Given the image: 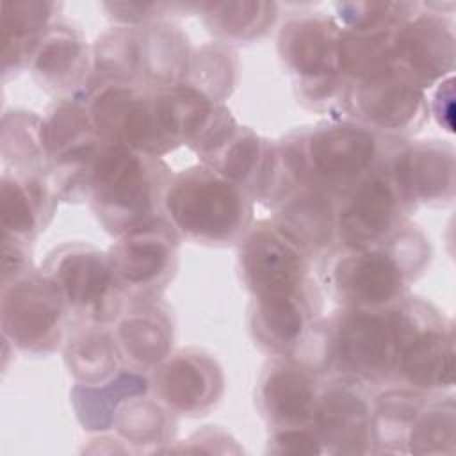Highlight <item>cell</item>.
Instances as JSON below:
<instances>
[{
  "mask_svg": "<svg viewBox=\"0 0 456 456\" xmlns=\"http://www.w3.org/2000/svg\"><path fill=\"white\" fill-rule=\"evenodd\" d=\"M141 84L148 87H167L185 82L192 46L187 34L167 20L137 27Z\"/></svg>",
  "mask_w": 456,
  "mask_h": 456,
  "instance_id": "obj_26",
  "label": "cell"
},
{
  "mask_svg": "<svg viewBox=\"0 0 456 456\" xmlns=\"http://www.w3.org/2000/svg\"><path fill=\"white\" fill-rule=\"evenodd\" d=\"M112 330L125 365L141 372H151L173 351L175 322L160 297L128 301Z\"/></svg>",
  "mask_w": 456,
  "mask_h": 456,
  "instance_id": "obj_21",
  "label": "cell"
},
{
  "mask_svg": "<svg viewBox=\"0 0 456 456\" xmlns=\"http://www.w3.org/2000/svg\"><path fill=\"white\" fill-rule=\"evenodd\" d=\"M61 4L43 0L2 2V77L4 80L30 66L32 55L48 28L57 21Z\"/></svg>",
  "mask_w": 456,
  "mask_h": 456,
  "instance_id": "obj_25",
  "label": "cell"
},
{
  "mask_svg": "<svg viewBox=\"0 0 456 456\" xmlns=\"http://www.w3.org/2000/svg\"><path fill=\"white\" fill-rule=\"evenodd\" d=\"M2 159L5 169L30 175H48L43 142V118L28 110H9L2 118ZM48 178V176H46Z\"/></svg>",
  "mask_w": 456,
  "mask_h": 456,
  "instance_id": "obj_32",
  "label": "cell"
},
{
  "mask_svg": "<svg viewBox=\"0 0 456 456\" xmlns=\"http://www.w3.org/2000/svg\"><path fill=\"white\" fill-rule=\"evenodd\" d=\"M150 390V376L125 365L103 383H75L69 397L80 426L86 431L103 433L114 428L118 410L123 403L146 395Z\"/></svg>",
  "mask_w": 456,
  "mask_h": 456,
  "instance_id": "obj_28",
  "label": "cell"
},
{
  "mask_svg": "<svg viewBox=\"0 0 456 456\" xmlns=\"http://www.w3.org/2000/svg\"><path fill=\"white\" fill-rule=\"evenodd\" d=\"M239 271L251 296L255 344L273 356H289L322 310L314 260L273 219H260L239 242Z\"/></svg>",
  "mask_w": 456,
  "mask_h": 456,
  "instance_id": "obj_1",
  "label": "cell"
},
{
  "mask_svg": "<svg viewBox=\"0 0 456 456\" xmlns=\"http://www.w3.org/2000/svg\"><path fill=\"white\" fill-rule=\"evenodd\" d=\"M100 139L84 98L77 93L57 98L43 118V142L48 164L62 153Z\"/></svg>",
  "mask_w": 456,
  "mask_h": 456,
  "instance_id": "obj_34",
  "label": "cell"
},
{
  "mask_svg": "<svg viewBox=\"0 0 456 456\" xmlns=\"http://www.w3.org/2000/svg\"><path fill=\"white\" fill-rule=\"evenodd\" d=\"M433 94L428 98L429 118H433L440 128L454 132V78L452 75L433 86Z\"/></svg>",
  "mask_w": 456,
  "mask_h": 456,
  "instance_id": "obj_43",
  "label": "cell"
},
{
  "mask_svg": "<svg viewBox=\"0 0 456 456\" xmlns=\"http://www.w3.org/2000/svg\"><path fill=\"white\" fill-rule=\"evenodd\" d=\"M422 7L397 28L392 64L428 91L452 75L456 64V36L449 18L431 9L424 11Z\"/></svg>",
  "mask_w": 456,
  "mask_h": 456,
  "instance_id": "obj_18",
  "label": "cell"
},
{
  "mask_svg": "<svg viewBox=\"0 0 456 456\" xmlns=\"http://www.w3.org/2000/svg\"><path fill=\"white\" fill-rule=\"evenodd\" d=\"M78 94L84 98L94 132L102 141L153 157L176 150L159 123L153 87L98 82L86 84Z\"/></svg>",
  "mask_w": 456,
  "mask_h": 456,
  "instance_id": "obj_11",
  "label": "cell"
},
{
  "mask_svg": "<svg viewBox=\"0 0 456 456\" xmlns=\"http://www.w3.org/2000/svg\"><path fill=\"white\" fill-rule=\"evenodd\" d=\"M112 429L135 452H160L175 436L176 419L157 397L139 395L121 404Z\"/></svg>",
  "mask_w": 456,
  "mask_h": 456,
  "instance_id": "obj_31",
  "label": "cell"
},
{
  "mask_svg": "<svg viewBox=\"0 0 456 456\" xmlns=\"http://www.w3.org/2000/svg\"><path fill=\"white\" fill-rule=\"evenodd\" d=\"M178 242L180 237L166 217L116 237L107 258L126 301L162 296L178 267Z\"/></svg>",
  "mask_w": 456,
  "mask_h": 456,
  "instance_id": "obj_13",
  "label": "cell"
},
{
  "mask_svg": "<svg viewBox=\"0 0 456 456\" xmlns=\"http://www.w3.org/2000/svg\"><path fill=\"white\" fill-rule=\"evenodd\" d=\"M150 388L175 415L201 417L219 404L224 392V374L210 353L183 347L171 351L151 370Z\"/></svg>",
  "mask_w": 456,
  "mask_h": 456,
  "instance_id": "obj_17",
  "label": "cell"
},
{
  "mask_svg": "<svg viewBox=\"0 0 456 456\" xmlns=\"http://www.w3.org/2000/svg\"><path fill=\"white\" fill-rule=\"evenodd\" d=\"M335 21L344 30H378L399 28L406 20L419 12V2H338Z\"/></svg>",
  "mask_w": 456,
  "mask_h": 456,
  "instance_id": "obj_38",
  "label": "cell"
},
{
  "mask_svg": "<svg viewBox=\"0 0 456 456\" xmlns=\"http://www.w3.org/2000/svg\"><path fill=\"white\" fill-rule=\"evenodd\" d=\"M431 394L411 388H390L372 399L374 452L406 454L410 429Z\"/></svg>",
  "mask_w": 456,
  "mask_h": 456,
  "instance_id": "obj_30",
  "label": "cell"
},
{
  "mask_svg": "<svg viewBox=\"0 0 456 456\" xmlns=\"http://www.w3.org/2000/svg\"><path fill=\"white\" fill-rule=\"evenodd\" d=\"M411 212L383 164L338 198L337 249L374 248L406 224Z\"/></svg>",
  "mask_w": 456,
  "mask_h": 456,
  "instance_id": "obj_14",
  "label": "cell"
},
{
  "mask_svg": "<svg viewBox=\"0 0 456 456\" xmlns=\"http://www.w3.org/2000/svg\"><path fill=\"white\" fill-rule=\"evenodd\" d=\"M394 338L392 381L424 394L454 385V328L433 303L406 294L387 308Z\"/></svg>",
  "mask_w": 456,
  "mask_h": 456,
  "instance_id": "obj_5",
  "label": "cell"
},
{
  "mask_svg": "<svg viewBox=\"0 0 456 456\" xmlns=\"http://www.w3.org/2000/svg\"><path fill=\"white\" fill-rule=\"evenodd\" d=\"M265 452L278 454V456H303V454H324L326 451L315 428L310 424L301 428L271 429Z\"/></svg>",
  "mask_w": 456,
  "mask_h": 456,
  "instance_id": "obj_39",
  "label": "cell"
},
{
  "mask_svg": "<svg viewBox=\"0 0 456 456\" xmlns=\"http://www.w3.org/2000/svg\"><path fill=\"white\" fill-rule=\"evenodd\" d=\"M91 59L93 71L87 84H141L137 27L118 25L100 34L91 46Z\"/></svg>",
  "mask_w": 456,
  "mask_h": 456,
  "instance_id": "obj_33",
  "label": "cell"
},
{
  "mask_svg": "<svg viewBox=\"0 0 456 456\" xmlns=\"http://www.w3.org/2000/svg\"><path fill=\"white\" fill-rule=\"evenodd\" d=\"M321 324L324 376H346L365 385L392 381L395 353L387 308L342 306Z\"/></svg>",
  "mask_w": 456,
  "mask_h": 456,
  "instance_id": "obj_8",
  "label": "cell"
},
{
  "mask_svg": "<svg viewBox=\"0 0 456 456\" xmlns=\"http://www.w3.org/2000/svg\"><path fill=\"white\" fill-rule=\"evenodd\" d=\"M39 269L59 287L71 314V324L110 326L128 303L114 280L107 251L89 244H61L46 255Z\"/></svg>",
  "mask_w": 456,
  "mask_h": 456,
  "instance_id": "obj_10",
  "label": "cell"
},
{
  "mask_svg": "<svg viewBox=\"0 0 456 456\" xmlns=\"http://www.w3.org/2000/svg\"><path fill=\"white\" fill-rule=\"evenodd\" d=\"M456 404L452 395H431L419 411L406 442V454H454Z\"/></svg>",
  "mask_w": 456,
  "mask_h": 456,
  "instance_id": "obj_35",
  "label": "cell"
},
{
  "mask_svg": "<svg viewBox=\"0 0 456 456\" xmlns=\"http://www.w3.org/2000/svg\"><path fill=\"white\" fill-rule=\"evenodd\" d=\"M239 59L232 45L216 41L192 50L185 82L223 103L235 89Z\"/></svg>",
  "mask_w": 456,
  "mask_h": 456,
  "instance_id": "obj_37",
  "label": "cell"
},
{
  "mask_svg": "<svg viewBox=\"0 0 456 456\" xmlns=\"http://www.w3.org/2000/svg\"><path fill=\"white\" fill-rule=\"evenodd\" d=\"M32 246L34 244L2 235V285L34 269Z\"/></svg>",
  "mask_w": 456,
  "mask_h": 456,
  "instance_id": "obj_41",
  "label": "cell"
},
{
  "mask_svg": "<svg viewBox=\"0 0 456 456\" xmlns=\"http://www.w3.org/2000/svg\"><path fill=\"white\" fill-rule=\"evenodd\" d=\"M0 326L12 347L45 356L62 347L71 314L55 281L41 269H32L2 285Z\"/></svg>",
  "mask_w": 456,
  "mask_h": 456,
  "instance_id": "obj_9",
  "label": "cell"
},
{
  "mask_svg": "<svg viewBox=\"0 0 456 456\" xmlns=\"http://www.w3.org/2000/svg\"><path fill=\"white\" fill-rule=\"evenodd\" d=\"M372 395L369 385L346 376L321 383L312 426L328 454H370Z\"/></svg>",
  "mask_w": 456,
  "mask_h": 456,
  "instance_id": "obj_15",
  "label": "cell"
},
{
  "mask_svg": "<svg viewBox=\"0 0 456 456\" xmlns=\"http://www.w3.org/2000/svg\"><path fill=\"white\" fill-rule=\"evenodd\" d=\"M171 176L160 157L103 141L91 167L87 201L102 226L119 237L164 217L162 200Z\"/></svg>",
  "mask_w": 456,
  "mask_h": 456,
  "instance_id": "obj_3",
  "label": "cell"
},
{
  "mask_svg": "<svg viewBox=\"0 0 456 456\" xmlns=\"http://www.w3.org/2000/svg\"><path fill=\"white\" fill-rule=\"evenodd\" d=\"M28 68L45 91L59 98L77 94L86 87L93 71L91 46L78 28L55 21L41 39Z\"/></svg>",
  "mask_w": 456,
  "mask_h": 456,
  "instance_id": "obj_20",
  "label": "cell"
},
{
  "mask_svg": "<svg viewBox=\"0 0 456 456\" xmlns=\"http://www.w3.org/2000/svg\"><path fill=\"white\" fill-rule=\"evenodd\" d=\"M253 198L205 164L173 173L162 200V214L180 239L205 246H233L251 224Z\"/></svg>",
  "mask_w": 456,
  "mask_h": 456,
  "instance_id": "obj_4",
  "label": "cell"
},
{
  "mask_svg": "<svg viewBox=\"0 0 456 456\" xmlns=\"http://www.w3.org/2000/svg\"><path fill=\"white\" fill-rule=\"evenodd\" d=\"M273 160V141L260 137L248 126L237 125L214 150L200 159L226 180L260 201Z\"/></svg>",
  "mask_w": 456,
  "mask_h": 456,
  "instance_id": "obj_24",
  "label": "cell"
},
{
  "mask_svg": "<svg viewBox=\"0 0 456 456\" xmlns=\"http://www.w3.org/2000/svg\"><path fill=\"white\" fill-rule=\"evenodd\" d=\"M107 16L123 27H142L151 21L166 20L169 11L187 9L189 4H166V2H107L102 4Z\"/></svg>",
  "mask_w": 456,
  "mask_h": 456,
  "instance_id": "obj_40",
  "label": "cell"
},
{
  "mask_svg": "<svg viewBox=\"0 0 456 456\" xmlns=\"http://www.w3.org/2000/svg\"><path fill=\"white\" fill-rule=\"evenodd\" d=\"M196 11L207 30L226 45L253 43L265 37L280 16L276 2L260 0L200 2Z\"/></svg>",
  "mask_w": 456,
  "mask_h": 456,
  "instance_id": "obj_29",
  "label": "cell"
},
{
  "mask_svg": "<svg viewBox=\"0 0 456 456\" xmlns=\"http://www.w3.org/2000/svg\"><path fill=\"white\" fill-rule=\"evenodd\" d=\"M205 445H208V452H232L230 445H235V440L217 426H205L201 431L192 433L182 445L164 447L162 452H207ZM239 452V451H235Z\"/></svg>",
  "mask_w": 456,
  "mask_h": 456,
  "instance_id": "obj_42",
  "label": "cell"
},
{
  "mask_svg": "<svg viewBox=\"0 0 456 456\" xmlns=\"http://www.w3.org/2000/svg\"><path fill=\"white\" fill-rule=\"evenodd\" d=\"M321 376L289 356H273L256 381V408L271 429L314 422Z\"/></svg>",
  "mask_w": 456,
  "mask_h": 456,
  "instance_id": "obj_19",
  "label": "cell"
},
{
  "mask_svg": "<svg viewBox=\"0 0 456 456\" xmlns=\"http://www.w3.org/2000/svg\"><path fill=\"white\" fill-rule=\"evenodd\" d=\"M57 201L59 198L45 175L4 169L0 183L2 235L34 244L52 221Z\"/></svg>",
  "mask_w": 456,
  "mask_h": 456,
  "instance_id": "obj_23",
  "label": "cell"
},
{
  "mask_svg": "<svg viewBox=\"0 0 456 456\" xmlns=\"http://www.w3.org/2000/svg\"><path fill=\"white\" fill-rule=\"evenodd\" d=\"M340 27L326 12H301L278 32V55L299 102L331 118H342L349 82L338 66Z\"/></svg>",
  "mask_w": 456,
  "mask_h": 456,
  "instance_id": "obj_6",
  "label": "cell"
},
{
  "mask_svg": "<svg viewBox=\"0 0 456 456\" xmlns=\"http://www.w3.org/2000/svg\"><path fill=\"white\" fill-rule=\"evenodd\" d=\"M344 114L381 137L408 139L429 119L428 93L388 64L349 82Z\"/></svg>",
  "mask_w": 456,
  "mask_h": 456,
  "instance_id": "obj_12",
  "label": "cell"
},
{
  "mask_svg": "<svg viewBox=\"0 0 456 456\" xmlns=\"http://www.w3.org/2000/svg\"><path fill=\"white\" fill-rule=\"evenodd\" d=\"M397 139L381 137L349 118H330L305 126L303 150L312 187L335 198L385 164Z\"/></svg>",
  "mask_w": 456,
  "mask_h": 456,
  "instance_id": "obj_7",
  "label": "cell"
},
{
  "mask_svg": "<svg viewBox=\"0 0 456 456\" xmlns=\"http://www.w3.org/2000/svg\"><path fill=\"white\" fill-rule=\"evenodd\" d=\"M337 203L330 192L306 187L274 208L273 221L314 260L337 251Z\"/></svg>",
  "mask_w": 456,
  "mask_h": 456,
  "instance_id": "obj_22",
  "label": "cell"
},
{
  "mask_svg": "<svg viewBox=\"0 0 456 456\" xmlns=\"http://www.w3.org/2000/svg\"><path fill=\"white\" fill-rule=\"evenodd\" d=\"M397 28L344 30L338 39V66L347 82L362 78L392 64L394 36Z\"/></svg>",
  "mask_w": 456,
  "mask_h": 456,
  "instance_id": "obj_36",
  "label": "cell"
},
{
  "mask_svg": "<svg viewBox=\"0 0 456 456\" xmlns=\"http://www.w3.org/2000/svg\"><path fill=\"white\" fill-rule=\"evenodd\" d=\"M62 354L75 383H103L125 367L114 330L105 324H71L62 344Z\"/></svg>",
  "mask_w": 456,
  "mask_h": 456,
  "instance_id": "obj_27",
  "label": "cell"
},
{
  "mask_svg": "<svg viewBox=\"0 0 456 456\" xmlns=\"http://www.w3.org/2000/svg\"><path fill=\"white\" fill-rule=\"evenodd\" d=\"M385 167L401 196L415 210L447 207L454 201V148L447 141L397 139Z\"/></svg>",
  "mask_w": 456,
  "mask_h": 456,
  "instance_id": "obj_16",
  "label": "cell"
},
{
  "mask_svg": "<svg viewBox=\"0 0 456 456\" xmlns=\"http://www.w3.org/2000/svg\"><path fill=\"white\" fill-rule=\"evenodd\" d=\"M429 260L428 237L408 221L374 248L331 253L322 260V280L342 306L385 310L408 294Z\"/></svg>",
  "mask_w": 456,
  "mask_h": 456,
  "instance_id": "obj_2",
  "label": "cell"
}]
</instances>
